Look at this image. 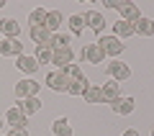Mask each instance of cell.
Listing matches in <instances>:
<instances>
[{
    "label": "cell",
    "mask_w": 154,
    "mask_h": 136,
    "mask_svg": "<svg viewBox=\"0 0 154 136\" xmlns=\"http://www.w3.org/2000/svg\"><path fill=\"white\" fill-rule=\"evenodd\" d=\"M62 26V13L59 11H49L46 13V23H44V28L49 33H57V28Z\"/></svg>",
    "instance_id": "17"
},
{
    "label": "cell",
    "mask_w": 154,
    "mask_h": 136,
    "mask_svg": "<svg viewBox=\"0 0 154 136\" xmlns=\"http://www.w3.org/2000/svg\"><path fill=\"white\" fill-rule=\"evenodd\" d=\"M118 13H121V21H128V23H136L139 18H141V11H139V8L134 5V3H126V0L121 3Z\"/></svg>",
    "instance_id": "12"
},
{
    "label": "cell",
    "mask_w": 154,
    "mask_h": 136,
    "mask_svg": "<svg viewBox=\"0 0 154 136\" xmlns=\"http://www.w3.org/2000/svg\"><path fill=\"white\" fill-rule=\"evenodd\" d=\"M113 36L116 39H126V36H131L134 33V23H128V21H116V28H113Z\"/></svg>",
    "instance_id": "21"
},
{
    "label": "cell",
    "mask_w": 154,
    "mask_h": 136,
    "mask_svg": "<svg viewBox=\"0 0 154 136\" xmlns=\"http://www.w3.org/2000/svg\"><path fill=\"white\" fill-rule=\"evenodd\" d=\"M8 136H28V134H26V128H13Z\"/></svg>",
    "instance_id": "29"
},
{
    "label": "cell",
    "mask_w": 154,
    "mask_h": 136,
    "mask_svg": "<svg viewBox=\"0 0 154 136\" xmlns=\"http://www.w3.org/2000/svg\"><path fill=\"white\" fill-rule=\"evenodd\" d=\"M108 75L113 82H123L131 77V70H128L126 62H108Z\"/></svg>",
    "instance_id": "4"
},
{
    "label": "cell",
    "mask_w": 154,
    "mask_h": 136,
    "mask_svg": "<svg viewBox=\"0 0 154 136\" xmlns=\"http://www.w3.org/2000/svg\"><path fill=\"white\" fill-rule=\"evenodd\" d=\"M64 72H67V77H69V80H82V77H85V75H82V70H80V67L75 64V62H72V64L67 67Z\"/></svg>",
    "instance_id": "27"
},
{
    "label": "cell",
    "mask_w": 154,
    "mask_h": 136,
    "mask_svg": "<svg viewBox=\"0 0 154 136\" xmlns=\"http://www.w3.org/2000/svg\"><path fill=\"white\" fill-rule=\"evenodd\" d=\"M82 98L88 100V103H95V105H98V103H105V98H103V90H100L98 85H90V87H88V93H85Z\"/></svg>",
    "instance_id": "20"
},
{
    "label": "cell",
    "mask_w": 154,
    "mask_h": 136,
    "mask_svg": "<svg viewBox=\"0 0 154 136\" xmlns=\"http://www.w3.org/2000/svg\"><path fill=\"white\" fill-rule=\"evenodd\" d=\"M82 18H85V26H88V28H93V31L103 33V28H105V18H103V13H98V11H88Z\"/></svg>",
    "instance_id": "11"
},
{
    "label": "cell",
    "mask_w": 154,
    "mask_h": 136,
    "mask_svg": "<svg viewBox=\"0 0 154 136\" xmlns=\"http://www.w3.org/2000/svg\"><path fill=\"white\" fill-rule=\"evenodd\" d=\"M0 126H3V123H0Z\"/></svg>",
    "instance_id": "32"
},
{
    "label": "cell",
    "mask_w": 154,
    "mask_h": 136,
    "mask_svg": "<svg viewBox=\"0 0 154 136\" xmlns=\"http://www.w3.org/2000/svg\"><path fill=\"white\" fill-rule=\"evenodd\" d=\"M110 108H113V113H118V116H128L134 108H136V100L134 98H121V95H118L116 100H110Z\"/></svg>",
    "instance_id": "9"
},
{
    "label": "cell",
    "mask_w": 154,
    "mask_h": 136,
    "mask_svg": "<svg viewBox=\"0 0 154 136\" xmlns=\"http://www.w3.org/2000/svg\"><path fill=\"white\" fill-rule=\"evenodd\" d=\"M16 67H18L21 72H26V75H33V72L38 70V62H36V57L21 54V57H18V62H16Z\"/></svg>",
    "instance_id": "13"
},
{
    "label": "cell",
    "mask_w": 154,
    "mask_h": 136,
    "mask_svg": "<svg viewBox=\"0 0 154 136\" xmlns=\"http://www.w3.org/2000/svg\"><path fill=\"white\" fill-rule=\"evenodd\" d=\"M152 136H154V128H152Z\"/></svg>",
    "instance_id": "31"
},
{
    "label": "cell",
    "mask_w": 154,
    "mask_h": 136,
    "mask_svg": "<svg viewBox=\"0 0 154 136\" xmlns=\"http://www.w3.org/2000/svg\"><path fill=\"white\" fill-rule=\"evenodd\" d=\"M121 136H141V134H139V131L136 128H128V131H123V134Z\"/></svg>",
    "instance_id": "30"
},
{
    "label": "cell",
    "mask_w": 154,
    "mask_h": 136,
    "mask_svg": "<svg viewBox=\"0 0 154 136\" xmlns=\"http://www.w3.org/2000/svg\"><path fill=\"white\" fill-rule=\"evenodd\" d=\"M18 108H21L26 116H33V113L41 110V100L38 98H23V100H18Z\"/></svg>",
    "instance_id": "16"
},
{
    "label": "cell",
    "mask_w": 154,
    "mask_h": 136,
    "mask_svg": "<svg viewBox=\"0 0 154 136\" xmlns=\"http://www.w3.org/2000/svg\"><path fill=\"white\" fill-rule=\"evenodd\" d=\"M28 33H31V41H36V46H49V39H51V33L46 31L44 26H33Z\"/></svg>",
    "instance_id": "14"
},
{
    "label": "cell",
    "mask_w": 154,
    "mask_h": 136,
    "mask_svg": "<svg viewBox=\"0 0 154 136\" xmlns=\"http://www.w3.org/2000/svg\"><path fill=\"white\" fill-rule=\"evenodd\" d=\"M134 33H139V36H154V18H139L134 23Z\"/></svg>",
    "instance_id": "15"
},
{
    "label": "cell",
    "mask_w": 154,
    "mask_h": 136,
    "mask_svg": "<svg viewBox=\"0 0 154 136\" xmlns=\"http://www.w3.org/2000/svg\"><path fill=\"white\" fill-rule=\"evenodd\" d=\"M64 46H69V36H67V33H51L49 49L54 51V49H64Z\"/></svg>",
    "instance_id": "22"
},
{
    "label": "cell",
    "mask_w": 154,
    "mask_h": 136,
    "mask_svg": "<svg viewBox=\"0 0 154 136\" xmlns=\"http://www.w3.org/2000/svg\"><path fill=\"white\" fill-rule=\"evenodd\" d=\"M69 77H67V72L64 70H57V72H51L49 77H46V85L54 90V93H67L69 90Z\"/></svg>",
    "instance_id": "1"
},
{
    "label": "cell",
    "mask_w": 154,
    "mask_h": 136,
    "mask_svg": "<svg viewBox=\"0 0 154 136\" xmlns=\"http://www.w3.org/2000/svg\"><path fill=\"white\" fill-rule=\"evenodd\" d=\"M69 31L72 33H77V36H80V33H82V28H85V18L82 16H69Z\"/></svg>",
    "instance_id": "26"
},
{
    "label": "cell",
    "mask_w": 154,
    "mask_h": 136,
    "mask_svg": "<svg viewBox=\"0 0 154 136\" xmlns=\"http://www.w3.org/2000/svg\"><path fill=\"white\" fill-rule=\"evenodd\" d=\"M23 54V44L18 39H3L0 41V57H21Z\"/></svg>",
    "instance_id": "5"
},
{
    "label": "cell",
    "mask_w": 154,
    "mask_h": 136,
    "mask_svg": "<svg viewBox=\"0 0 154 136\" xmlns=\"http://www.w3.org/2000/svg\"><path fill=\"white\" fill-rule=\"evenodd\" d=\"M72 59H75V54H72L69 46H64V49H54V54H51V64L59 67V70H67V67L72 64Z\"/></svg>",
    "instance_id": "8"
},
{
    "label": "cell",
    "mask_w": 154,
    "mask_h": 136,
    "mask_svg": "<svg viewBox=\"0 0 154 136\" xmlns=\"http://www.w3.org/2000/svg\"><path fill=\"white\" fill-rule=\"evenodd\" d=\"M38 90H41V82H36V80H21V82H16V95H18V100H23V98H36Z\"/></svg>",
    "instance_id": "3"
},
{
    "label": "cell",
    "mask_w": 154,
    "mask_h": 136,
    "mask_svg": "<svg viewBox=\"0 0 154 136\" xmlns=\"http://www.w3.org/2000/svg\"><path fill=\"white\" fill-rule=\"evenodd\" d=\"M103 5H105V8H113V11H118V8H121V0H103Z\"/></svg>",
    "instance_id": "28"
},
{
    "label": "cell",
    "mask_w": 154,
    "mask_h": 136,
    "mask_svg": "<svg viewBox=\"0 0 154 136\" xmlns=\"http://www.w3.org/2000/svg\"><path fill=\"white\" fill-rule=\"evenodd\" d=\"M80 57H82L85 62H90V64H100V62L105 59L103 49H100L98 44H85V46H82V51H80Z\"/></svg>",
    "instance_id": "6"
},
{
    "label": "cell",
    "mask_w": 154,
    "mask_h": 136,
    "mask_svg": "<svg viewBox=\"0 0 154 136\" xmlns=\"http://www.w3.org/2000/svg\"><path fill=\"white\" fill-rule=\"evenodd\" d=\"M5 121L13 126V128H26V123H28V116L23 113L18 105H13V108H8L5 110Z\"/></svg>",
    "instance_id": "7"
},
{
    "label": "cell",
    "mask_w": 154,
    "mask_h": 136,
    "mask_svg": "<svg viewBox=\"0 0 154 136\" xmlns=\"http://www.w3.org/2000/svg\"><path fill=\"white\" fill-rule=\"evenodd\" d=\"M100 90H103V98L108 100V103L121 95V93H118V82H113V80H110V82H103V87H100Z\"/></svg>",
    "instance_id": "23"
},
{
    "label": "cell",
    "mask_w": 154,
    "mask_h": 136,
    "mask_svg": "<svg viewBox=\"0 0 154 136\" xmlns=\"http://www.w3.org/2000/svg\"><path fill=\"white\" fill-rule=\"evenodd\" d=\"M51 54H54V51L49 49V46H36V62L38 64H51Z\"/></svg>",
    "instance_id": "24"
},
{
    "label": "cell",
    "mask_w": 154,
    "mask_h": 136,
    "mask_svg": "<svg viewBox=\"0 0 154 136\" xmlns=\"http://www.w3.org/2000/svg\"><path fill=\"white\" fill-rule=\"evenodd\" d=\"M46 13H49V11H44V8H36V11H31V16H28L31 28H33V26H44V23H46Z\"/></svg>",
    "instance_id": "25"
},
{
    "label": "cell",
    "mask_w": 154,
    "mask_h": 136,
    "mask_svg": "<svg viewBox=\"0 0 154 136\" xmlns=\"http://www.w3.org/2000/svg\"><path fill=\"white\" fill-rule=\"evenodd\" d=\"M18 33H21V23H18L16 18H3V21H0V36L18 39Z\"/></svg>",
    "instance_id": "10"
},
{
    "label": "cell",
    "mask_w": 154,
    "mask_h": 136,
    "mask_svg": "<svg viewBox=\"0 0 154 136\" xmlns=\"http://www.w3.org/2000/svg\"><path fill=\"white\" fill-rule=\"evenodd\" d=\"M88 87H90L88 77H82V80H72L67 93H69V95H85V93H88Z\"/></svg>",
    "instance_id": "19"
},
{
    "label": "cell",
    "mask_w": 154,
    "mask_h": 136,
    "mask_svg": "<svg viewBox=\"0 0 154 136\" xmlns=\"http://www.w3.org/2000/svg\"><path fill=\"white\" fill-rule=\"evenodd\" d=\"M51 131H54V136H72V126L67 118H57L51 123Z\"/></svg>",
    "instance_id": "18"
},
{
    "label": "cell",
    "mask_w": 154,
    "mask_h": 136,
    "mask_svg": "<svg viewBox=\"0 0 154 136\" xmlns=\"http://www.w3.org/2000/svg\"><path fill=\"white\" fill-rule=\"evenodd\" d=\"M98 46L103 49V54H110V57H118L123 51V41L121 39H116V36H100L98 39Z\"/></svg>",
    "instance_id": "2"
}]
</instances>
